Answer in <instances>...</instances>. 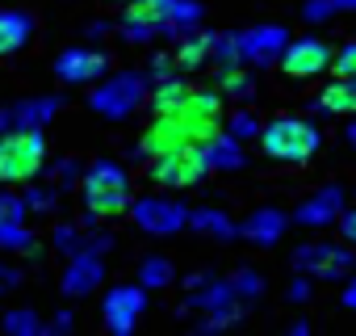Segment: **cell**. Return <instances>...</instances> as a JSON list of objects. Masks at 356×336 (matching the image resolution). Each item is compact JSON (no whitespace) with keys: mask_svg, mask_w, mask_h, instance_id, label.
Here are the masks:
<instances>
[{"mask_svg":"<svg viewBox=\"0 0 356 336\" xmlns=\"http://www.w3.org/2000/svg\"><path fill=\"white\" fill-rule=\"evenodd\" d=\"M47 164V135L34 130H0V185L34 181Z\"/></svg>","mask_w":356,"mask_h":336,"instance_id":"cell-1","label":"cell"},{"mask_svg":"<svg viewBox=\"0 0 356 336\" xmlns=\"http://www.w3.org/2000/svg\"><path fill=\"white\" fill-rule=\"evenodd\" d=\"M84 206L88 219H113L130 206V181L122 173V164L113 160H97L84 177Z\"/></svg>","mask_w":356,"mask_h":336,"instance_id":"cell-2","label":"cell"},{"mask_svg":"<svg viewBox=\"0 0 356 336\" xmlns=\"http://www.w3.org/2000/svg\"><path fill=\"white\" fill-rule=\"evenodd\" d=\"M318 143H323V135H318V126L306 122V118H277V122H268V126L260 130V147H264V155L285 160V164H302V160H310V155L318 151Z\"/></svg>","mask_w":356,"mask_h":336,"instance_id":"cell-3","label":"cell"},{"mask_svg":"<svg viewBox=\"0 0 356 336\" xmlns=\"http://www.w3.org/2000/svg\"><path fill=\"white\" fill-rule=\"evenodd\" d=\"M143 97H147L143 80H138L134 72H118V76H105V80L92 89L88 105H92L101 118H126V114H134V109L143 105Z\"/></svg>","mask_w":356,"mask_h":336,"instance_id":"cell-4","label":"cell"},{"mask_svg":"<svg viewBox=\"0 0 356 336\" xmlns=\"http://www.w3.org/2000/svg\"><path fill=\"white\" fill-rule=\"evenodd\" d=\"M118 30L126 43H147L155 34H172V0H126Z\"/></svg>","mask_w":356,"mask_h":336,"instance_id":"cell-5","label":"cell"},{"mask_svg":"<svg viewBox=\"0 0 356 336\" xmlns=\"http://www.w3.org/2000/svg\"><path fill=\"white\" fill-rule=\"evenodd\" d=\"M168 114L189 130L193 143H202V139H210V135L222 126V97L210 93V89H206V93H202V89H189V97L176 105V109H168Z\"/></svg>","mask_w":356,"mask_h":336,"instance_id":"cell-6","label":"cell"},{"mask_svg":"<svg viewBox=\"0 0 356 336\" xmlns=\"http://www.w3.org/2000/svg\"><path fill=\"white\" fill-rule=\"evenodd\" d=\"M189 290H193V294H189L185 307H197V311L214 315V319L202 323L197 332H218V328H227V323L239 315V294L231 290V282H210V277H202V282L189 286Z\"/></svg>","mask_w":356,"mask_h":336,"instance_id":"cell-7","label":"cell"},{"mask_svg":"<svg viewBox=\"0 0 356 336\" xmlns=\"http://www.w3.org/2000/svg\"><path fill=\"white\" fill-rule=\"evenodd\" d=\"M202 177H206V164H202L197 143L193 147H181V151H168V155H151V181L155 185L181 190V185H193Z\"/></svg>","mask_w":356,"mask_h":336,"instance_id":"cell-8","label":"cell"},{"mask_svg":"<svg viewBox=\"0 0 356 336\" xmlns=\"http://www.w3.org/2000/svg\"><path fill=\"white\" fill-rule=\"evenodd\" d=\"M130 215H134V227L147 236H172L189 223V211L172 198H143V202H134Z\"/></svg>","mask_w":356,"mask_h":336,"instance_id":"cell-9","label":"cell"},{"mask_svg":"<svg viewBox=\"0 0 356 336\" xmlns=\"http://www.w3.org/2000/svg\"><path fill=\"white\" fill-rule=\"evenodd\" d=\"M281 68L293 80H310V76L331 68V47L323 38H289L281 51Z\"/></svg>","mask_w":356,"mask_h":336,"instance_id":"cell-10","label":"cell"},{"mask_svg":"<svg viewBox=\"0 0 356 336\" xmlns=\"http://www.w3.org/2000/svg\"><path fill=\"white\" fill-rule=\"evenodd\" d=\"M143 307H147L143 286H113L105 294V303H101V315H105L113 336H126V332H134V319L143 315Z\"/></svg>","mask_w":356,"mask_h":336,"instance_id":"cell-11","label":"cell"},{"mask_svg":"<svg viewBox=\"0 0 356 336\" xmlns=\"http://www.w3.org/2000/svg\"><path fill=\"white\" fill-rule=\"evenodd\" d=\"M293 265L302 273L314 277H343L352 273V248H335V244H306L293 252Z\"/></svg>","mask_w":356,"mask_h":336,"instance_id":"cell-12","label":"cell"},{"mask_svg":"<svg viewBox=\"0 0 356 336\" xmlns=\"http://www.w3.org/2000/svg\"><path fill=\"white\" fill-rule=\"evenodd\" d=\"M181 147H193V139L172 114H155V122L147 126V135L138 143L143 155H168V151H181Z\"/></svg>","mask_w":356,"mask_h":336,"instance_id":"cell-13","label":"cell"},{"mask_svg":"<svg viewBox=\"0 0 356 336\" xmlns=\"http://www.w3.org/2000/svg\"><path fill=\"white\" fill-rule=\"evenodd\" d=\"M55 72H59L63 84H88V80H97L105 72V55L92 51V47H72V51L59 55Z\"/></svg>","mask_w":356,"mask_h":336,"instance_id":"cell-14","label":"cell"},{"mask_svg":"<svg viewBox=\"0 0 356 336\" xmlns=\"http://www.w3.org/2000/svg\"><path fill=\"white\" fill-rule=\"evenodd\" d=\"M101 277H105L101 252L80 248V252H72V265H67V273H63V290L80 298V294H92V290L101 286Z\"/></svg>","mask_w":356,"mask_h":336,"instance_id":"cell-15","label":"cell"},{"mask_svg":"<svg viewBox=\"0 0 356 336\" xmlns=\"http://www.w3.org/2000/svg\"><path fill=\"white\" fill-rule=\"evenodd\" d=\"M339 211H343V190L339 185H323L318 194H310L302 206H298V223L302 227H327V223H335L339 219Z\"/></svg>","mask_w":356,"mask_h":336,"instance_id":"cell-16","label":"cell"},{"mask_svg":"<svg viewBox=\"0 0 356 336\" xmlns=\"http://www.w3.org/2000/svg\"><path fill=\"white\" fill-rule=\"evenodd\" d=\"M202 151V164H206V173H227V168H239L243 164V147L231 130H214L210 139L197 143Z\"/></svg>","mask_w":356,"mask_h":336,"instance_id":"cell-17","label":"cell"},{"mask_svg":"<svg viewBox=\"0 0 356 336\" xmlns=\"http://www.w3.org/2000/svg\"><path fill=\"white\" fill-rule=\"evenodd\" d=\"M285 43H289V34H285L281 26H256V30L239 34V51H243L248 63H268V59H277V55L285 51Z\"/></svg>","mask_w":356,"mask_h":336,"instance_id":"cell-18","label":"cell"},{"mask_svg":"<svg viewBox=\"0 0 356 336\" xmlns=\"http://www.w3.org/2000/svg\"><path fill=\"white\" fill-rule=\"evenodd\" d=\"M55 97H38V101H17L13 109H0V130H34L47 126L55 118Z\"/></svg>","mask_w":356,"mask_h":336,"instance_id":"cell-19","label":"cell"},{"mask_svg":"<svg viewBox=\"0 0 356 336\" xmlns=\"http://www.w3.org/2000/svg\"><path fill=\"white\" fill-rule=\"evenodd\" d=\"M281 231H285V215H281V211H273V206L252 211V215H248V223L239 227V236H243V240H252V244H260V248L277 244V240H281Z\"/></svg>","mask_w":356,"mask_h":336,"instance_id":"cell-20","label":"cell"},{"mask_svg":"<svg viewBox=\"0 0 356 336\" xmlns=\"http://www.w3.org/2000/svg\"><path fill=\"white\" fill-rule=\"evenodd\" d=\"M34 38V17L22 9H0V55H13Z\"/></svg>","mask_w":356,"mask_h":336,"instance_id":"cell-21","label":"cell"},{"mask_svg":"<svg viewBox=\"0 0 356 336\" xmlns=\"http://www.w3.org/2000/svg\"><path fill=\"white\" fill-rule=\"evenodd\" d=\"M210 51H214V34H206V30H185V34H176V68H202L206 59H210Z\"/></svg>","mask_w":356,"mask_h":336,"instance_id":"cell-22","label":"cell"},{"mask_svg":"<svg viewBox=\"0 0 356 336\" xmlns=\"http://www.w3.org/2000/svg\"><path fill=\"white\" fill-rule=\"evenodd\" d=\"M323 114H356V80H348V76H335L323 93H318V101H314Z\"/></svg>","mask_w":356,"mask_h":336,"instance_id":"cell-23","label":"cell"},{"mask_svg":"<svg viewBox=\"0 0 356 336\" xmlns=\"http://www.w3.org/2000/svg\"><path fill=\"white\" fill-rule=\"evenodd\" d=\"M189 97V84L185 80H176V76H163L151 93H147V105L155 109V114H168V109H176V105H181Z\"/></svg>","mask_w":356,"mask_h":336,"instance_id":"cell-24","label":"cell"},{"mask_svg":"<svg viewBox=\"0 0 356 336\" xmlns=\"http://www.w3.org/2000/svg\"><path fill=\"white\" fill-rule=\"evenodd\" d=\"M189 223L214 240H235V223L222 215V211H189Z\"/></svg>","mask_w":356,"mask_h":336,"instance_id":"cell-25","label":"cell"},{"mask_svg":"<svg viewBox=\"0 0 356 336\" xmlns=\"http://www.w3.org/2000/svg\"><path fill=\"white\" fill-rule=\"evenodd\" d=\"M0 328H5L9 336H38V332H47V323L34 315V307H17V311H9L5 319H0Z\"/></svg>","mask_w":356,"mask_h":336,"instance_id":"cell-26","label":"cell"},{"mask_svg":"<svg viewBox=\"0 0 356 336\" xmlns=\"http://www.w3.org/2000/svg\"><path fill=\"white\" fill-rule=\"evenodd\" d=\"M168 282H172V261H168V257H147L143 269H138V286H143V290H159V286H168Z\"/></svg>","mask_w":356,"mask_h":336,"instance_id":"cell-27","label":"cell"},{"mask_svg":"<svg viewBox=\"0 0 356 336\" xmlns=\"http://www.w3.org/2000/svg\"><path fill=\"white\" fill-rule=\"evenodd\" d=\"M30 240H34V236L26 231V219H0V248L26 252V248H34Z\"/></svg>","mask_w":356,"mask_h":336,"instance_id":"cell-28","label":"cell"},{"mask_svg":"<svg viewBox=\"0 0 356 336\" xmlns=\"http://www.w3.org/2000/svg\"><path fill=\"white\" fill-rule=\"evenodd\" d=\"M210 59H214L218 68H235V63H243L239 34H214V51H210Z\"/></svg>","mask_w":356,"mask_h":336,"instance_id":"cell-29","label":"cell"},{"mask_svg":"<svg viewBox=\"0 0 356 336\" xmlns=\"http://www.w3.org/2000/svg\"><path fill=\"white\" fill-rule=\"evenodd\" d=\"M218 80H222V93H231V97H248L252 93V76L235 63V68H218Z\"/></svg>","mask_w":356,"mask_h":336,"instance_id":"cell-30","label":"cell"},{"mask_svg":"<svg viewBox=\"0 0 356 336\" xmlns=\"http://www.w3.org/2000/svg\"><path fill=\"white\" fill-rule=\"evenodd\" d=\"M231 290H235L239 298H260L264 282H260V273H256V269H239V273L231 277Z\"/></svg>","mask_w":356,"mask_h":336,"instance_id":"cell-31","label":"cell"},{"mask_svg":"<svg viewBox=\"0 0 356 336\" xmlns=\"http://www.w3.org/2000/svg\"><path fill=\"white\" fill-rule=\"evenodd\" d=\"M331 68H335V76L356 80V38H352V43H343V47L331 55Z\"/></svg>","mask_w":356,"mask_h":336,"instance_id":"cell-32","label":"cell"},{"mask_svg":"<svg viewBox=\"0 0 356 336\" xmlns=\"http://www.w3.org/2000/svg\"><path fill=\"white\" fill-rule=\"evenodd\" d=\"M26 211H34V215L55 211V190H51V185H30V194H26Z\"/></svg>","mask_w":356,"mask_h":336,"instance_id":"cell-33","label":"cell"},{"mask_svg":"<svg viewBox=\"0 0 356 336\" xmlns=\"http://www.w3.org/2000/svg\"><path fill=\"white\" fill-rule=\"evenodd\" d=\"M227 130H231L235 139H252V135H260V122H256V114H248V109H239V114H231V122H227Z\"/></svg>","mask_w":356,"mask_h":336,"instance_id":"cell-34","label":"cell"},{"mask_svg":"<svg viewBox=\"0 0 356 336\" xmlns=\"http://www.w3.org/2000/svg\"><path fill=\"white\" fill-rule=\"evenodd\" d=\"M55 248H59V252H80V248H84V240H80V227H72V223L55 227Z\"/></svg>","mask_w":356,"mask_h":336,"instance_id":"cell-35","label":"cell"},{"mask_svg":"<svg viewBox=\"0 0 356 336\" xmlns=\"http://www.w3.org/2000/svg\"><path fill=\"white\" fill-rule=\"evenodd\" d=\"M331 13H335L331 0H306V5H302V17H306V22H327Z\"/></svg>","mask_w":356,"mask_h":336,"instance_id":"cell-36","label":"cell"},{"mask_svg":"<svg viewBox=\"0 0 356 336\" xmlns=\"http://www.w3.org/2000/svg\"><path fill=\"white\" fill-rule=\"evenodd\" d=\"M0 219H26V198L0 194Z\"/></svg>","mask_w":356,"mask_h":336,"instance_id":"cell-37","label":"cell"},{"mask_svg":"<svg viewBox=\"0 0 356 336\" xmlns=\"http://www.w3.org/2000/svg\"><path fill=\"white\" fill-rule=\"evenodd\" d=\"M339 236L356 248V206H343L339 211Z\"/></svg>","mask_w":356,"mask_h":336,"instance_id":"cell-38","label":"cell"},{"mask_svg":"<svg viewBox=\"0 0 356 336\" xmlns=\"http://www.w3.org/2000/svg\"><path fill=\"white\" fill-rule=\"evenodd\" d=\"M76 173H80V160H59V164H55L59 185H72V181H76Z\"/></svg>","mask_w":356,"mask_h":336,"instance_id":"cell-39","label":"cell"},{"mask_svg":"<svg viewBox=\"0 0 356 336\" xmlns=\"http://www.w3.org/2000/svg\"><path fill=\"white\" fill-rule=\"evenodd\" d=\"M17 282H22V273H17V269H9V265H0V294H9V290H13Z\"/></svg>","mask_w":356,"mask_h":336,"instance_id":"cell-40","label":"cell"},{"mask_svg":"<svg viewBox=\"0 0 356 336\" xmlns=\"http://www.w3.org/2000/svg\"><path fill=\"white\" fill-rule=\"evenodd\" d=\"M289 298H293V303H302V298H310V282H302V277H298V282L289 286Z\"/></svg>","mask_w":356,"mask_h":336,"instance_id":"cell-41","label":"cell"},{"mask_svg":"<svg viewBox=\"0 0 356 336\" xmlns=\"http://www.w3.org/2000/svg\"><path fill=\"white\" fill-rule=\"evenodd\" d=\"M343 307H352V311H356V273H352V282L343 286Z\"/></svg>","mask_w":356,"mask_h":336,"instance_id":"cell-42","label":"cell"},{"mask_svg":"<svg viewBox=\"0 0 356 336\" xmlns=\"http://www.w3.org/2000/svg\"><path fill=\"white\" fill-rule=\"evenodd\" d=\"M72 328V315L63 311V315H55V323H51V332H67Z\"/></svg>","mask_w":356,"mask_h":336,"instance_id":"cell-43","label":"cell"},{"mask_svg":"<svg viewBox=\"0 0 356 336\" xmlns=\"http://www.w3.org/2000/svg\"><path fill=\"white\" fill-rule=\"evenodd\" d=\"M335 13H356V0H331Z\"/></svg>","mask_w":356,"mask_h":336,"instance_id":"cell-44","label":"cell"},{"mask_svg":"<svg viewBox=\"0 0 356 336\" xmlns=\"http://www.w3.org/2000/svg\"><path fill=\"white\" fill-rule=\"evenodd\" d=\"M343 139H348V143H352V147H356V118H352V122H348V130H343Z\"/></svg>","mask_w":356,"mask_h":336,"instance_id":"cell-45","label":"cell"}]
</instances>
